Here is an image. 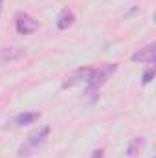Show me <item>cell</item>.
<instances>
[{"label": "cell", "mask_w": 156, "mask_h": 158, "mask_svg": "<svg viewBox=\"0 0 156 158\" xmlns=\"http://www.w3.org/2000/svg\"><path fill=\"white\" fill-rule=\"evenodd\" d=\"M143 147H145V140H143L142 136H134V138L130 140V143L127 145V156H134V155H138Z\"/></svg>", "instance_id": "cell-9"}, {"label": "cell", "mask_w": 156, "mask_h": 158, "mask_svg": "<svg viewBox=\"0 0 156 158\" xmlns=\"http://www.w3.org/2000/svg\"><path fill=\"white\" fill-rule=\"evenodd\" d=\"M92 70H94V66H79L77 70H74L68 77L63 81L61 86L66 90V88H72V86H77V85H86L90 76H92Z\"/></svg>", "instance_id": "cell-4"}, {"label": "cell", "mask_w": 156, "mask_h": 158, "mask_svg": "<svg viewBox=\"0 0 156 158\" xmlns=\"http://www.w3.org/2000/svg\"><path fill=\"white\" fill-rule=\"evenodd\" d=\"M26 57V50L22 48H0V66L11 64Z\"/></svg>", "instance_id": "cell-6"}, {"label": "cell", "mask_w": 156, "mask_h": 158, "mask_svg": "<svg viewBox=\"0 0 156 158\" xmlns=\"http://www.w3.org/2000/svg\"><path fill=\"white\" fill-rule=\"evenodd\" d=\"M90 158H105V151H103V149H96Z\"/></svg>", "instance_id": "cell-11"}, {"label": "cell", "mask_w": 156, "mask_h": 158, "mask_svg": "<svg viewBox=\"0 0 156 158\" xmlns=\"http://www.w3.org/2000/svg\"><path fill=\"white\" fill-rule=\"evenodd\" d=\"M154 72H156V70H154V64H151V68H149V70L143 74V77H142V83H143V85H149V83L153 81V77H154Z\"/></svg>", "instance_id": "cell-10"}, {"label": "cell", "mask_w": 156, "mask_h": 158, "mask_svg": "<svg viewBox=\"0 0 156 158\" xmlns=\"http://www.w3.org/2000/svg\"><path fill=\"white\" fill-rule=\"evenodd\" d=\"M39 119H40V112H20L9 121V125L11 127H26V125H31Z\"/></svg>", "instance_id": "cell-7"}, {"label": "cell", "mask_w": 156, "mask_h": 158, "mask_svg": "<svg viewBox=\"0 0 156 158\" xmlns=\"http://www.w3.org/2000/svg\"><path fill=\"white\" fill-rule=\"evenodd\" d=\"M15 30L18 35H31L39 30V20L33 19L30 13L18 11L15 15Z\"/></svg>", "instance_id": "cell-3"}, {"label": "cell", "mask_w": 156, "mask_h": 158, "mask_svg": "<svg viewBox=\"0 0 156 158\" xmlns=\"http://www.w3.org/2000/svg\"><path fill=\"white\" fill-rule=\"evenodd\" d=\"M74 22H76V15H74V11L68 9V7H64V9L59 13V17H57V28H59V30H68Z\"/></svg>", "instance_id": "cell-8"}, {"label": "cell", "mask_w": 156, "mask_h": 158, "mask_svg": "<svg viewBox=\"0 0 156 158\" xmlns=\"http://www.w3.org/2000/svg\"><path fill=\"white\" fill-rule=\"evenodd\" d=\"M116 70H117V63H105V64H99L97 68L92 70V76L88 79L86 90H84V96L90 103L99 99V88L116 74Z\"/></svg>", "instance_id": "cell-1"}, {"label": "cell", "mask_w": 156, "mask_h": 158, "mask_svg": "<svg viewBox=\"0 0 156 158\" xmlns=\"http://www.w3.org/2000/svg\"><path fill=\"white\" fill-rule=\"evenodd\" d=\"M132 61H134V63L154 64L156 63V42H151V44L143 46L142 50H136V52L132 53Z\"/></svg>", "instance_id": "cell-5"}, {"label": "cell", "mask_w": 156, "mask_h": 158, "mask_svg": "<svg viewBox=\"0 0 156 158\" xmlns=\"http://www.w3.org/2000/svg\"><path fill=\"white\" fill-rule=\"evenodd\" d=\"M2 7H4V0H0V13H2Z\"/></svg>", "instance_id": "cell-12"}, {"label": "cell", "mask_w": 156, "mask_h": 158, "mask_svg": "<svg viewBox=\"0 0 156 158\" xmlns=\"http://www.w3.org/2000/svg\"><path fill=\"white\" fill-rule=\"evenodd\" d=\"M48 134H50V127H48V125H46V127H40V129H37V131H33V132L26 138V142L18 147L17 156L24 158V156H31V155H35L40 147L46 143Z\"/></svg>", "instance_id": "cell-2"}]
</instances>
